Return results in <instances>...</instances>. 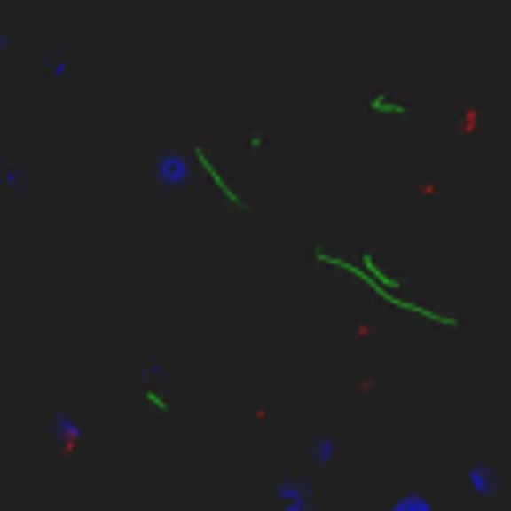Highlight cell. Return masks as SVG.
Listing matches in <instances>:
<instances>
[{
    "mask_svg": "<svg viewBox=\"0 0 511 511\" xmlns=\"http://www.w3.org/2000/svg\"><path fill=\"white\" fill-rule=\"evenodd\" d=\"M388 511H439L428 491H404L388 503Z\"/></svg>",
    "mask_w": 511,
    "mask_h": 511,
    "instance_id": "7",
    "label": "cell"
},
{
    "mask_svg": "<svg viewBox=\"0 0 511 511\" xmlns=\"http://www.w3.org/2000/svg\"><path fill=\"white\" fill-rule=\"evenodd\" d=\"M276 507L279 511H316V483L303 476H287L276 483Z\"/></svg>",
    "mask_w": 511,
    "mask_h": 511,
    "instance_id": "2",
    "label": "cell"
},
{
    "mask_svg": "<svg viewBox=\"0 0 511 511\" xmlns=\"http://www.w3.org/2000/svg\"><path fill=\"white\" fill-rule=\"evenodd\" d=\"M48 431H52V439H56L60 447H76L80 439H84V423H80L72 412H52V420H48Z\"/></svg>",
    "mask_w": 511,
    "mask_h": 511,
    "instance_id": "4",
    "label": "cell"
},
{
    "mask_svg": "<svg viewBox=\"0 0 511 511\" xmlns=\"http://www.w3.org/2000/svg\"><path fill=\"white\" fill-rule=\"evenodd\" d=\"M192 176H196V160L180 148H168L152 160V184L160 192H184L192 184Z\"/></svg>",
    "mask_w": 511,
    "mask_h": 511,
    "instance_id": "1",
    "label": "cell"
},
{
    "mask_svg": "<svg viewBox=\"0 0 511 511\" xmlns=\"http://www.w3.org/2000/svg\"><path fill=\"white\" fill-rule=\"evenodd\" d=\"M28 184H32V172L24 164H0V188H8V192H28Z\"/></svg>",
    "mask_w": 511,
    "mask_h": 511,
    "instance_id": "6",
    "label": "cell"
},
{
    "mask_svg": "<svg viewBox=\"0 0 511 511\" xmlns=\"http://www.w3.org/2000/svg\"><path fill=\"white\" fill-rule=\"evenodd\" d=\"M308 460L316 463V468H332L335 463V439L327 436V431H319V436L308 439Z\"/></svg>",
    "mask_w": 511,
    "mask_h": 511,
    "instance_id": "5",
    "label": "cell"
},
{
    "mask_svg": "<svg viewBox=\"0 0 511 511\" xmlns=\"http://www.w3.org/2000/svg\"><path fill=\"white\" fill-rule=\"evenodd\" d=\"M44 76H48V80H56V84H60V80H68V76H72V60H68L64 52L48 56V60H44Z\"/></svg>",
    "mask_w": 511,
    "mask_h": 511,
    "instance_id": "8",
    "label": "cell"
},
{
    "mask_svg": "<svg viewBox=\"0 0 511 511\" xmlns=\"http://www.w3.org/2000/svg\"><path fill=\"white\" fill-rule=\"evenodd\" d=\"M8 48H12V36H8V32H0V64L8 60Z\"/></svg>",
    "mask_w": 511,
    "mask_h": 511,
    "instance_id": "9",
    "label": "cell"
},
{
    "mask_svg": "<svg viewBox=\"0 0 511 511\" xmlns=\"http://www.w3.org/2000/svg\"><path fill=\"white\" fill-rule=\"evenodd\" d=\"M463 483H468V491L476 495V499H495V495L503 491V479H499V471H495L491 463H468Z\"/></svg>",
    "mask_w": 511,
    "mask_h": 511,
    "instance_id": "3",
    "label": "cell"
}]
</instances>
